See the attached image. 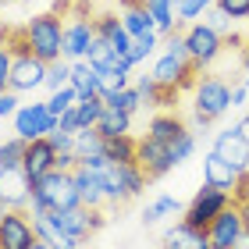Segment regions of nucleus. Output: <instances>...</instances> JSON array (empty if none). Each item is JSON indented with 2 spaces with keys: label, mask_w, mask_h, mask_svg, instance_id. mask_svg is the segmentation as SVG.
Segmentation results:
<instances>
[{
  "label": "nucleus",
  "mask_w": 249,
  "mask_h": 249,
  "mask_svg": "<svg viewBox=\"0 0 249 249\" xmlns=\"http://www.w3.org/2000/svg\"><path fill=\"white\" fill-rule=\"evenodd\" d=\"M207 235H210V249H242V239H246V221H242L239 203L224 207L217 217L207 224Z\"/></svg>",
  "instance_id": "nucleus-7"
},
{
  "label": "nucleus",
  "mask_w": 249,
  "mask_h": 249,
  "mask_svg": "<svg viewBox=\"0 0 249 249\" xmlns=\"http://www.w3.org/2000/svg\"><path fill=\"white\" fill-rule=\"evenodd\" d=\"M53 128H57V118L50 114L47 100H43V104H21V107H18V114H15V132H18L25 142L43 139V135H50Z\"/></svg>",
  "instance_id": "nucleus-10"
},
{
  "label": "nucleus",
  "mask_w": 249,
  "mask_h": 249,
  "mask_svg": "<svg viewBox=\"0 0 249 249\" xmlns=\"http://www.w3.org/2000/svg\"><path fill=\"white\" fill-rule=\"evenodd\" d=\"M96 32H100V36H104L118 53H128V50H132V36H128V29L121 25V15H118V11H104V15H96Z\"/></svg>",
  "instance_id": "nucleus-21"
},
{
  "label": "nucleus",
  "mask_w": 249,
  "mask_h": 249,
  "mask_svg": "<svg viewBox=\"0 0 249 249\" xmlns=\"http://www.w3.org/2000/svg\"><path fill=\"white\" fill-rule=\"evenodd\" d=\"M29 249H50V246H47V242H39V239H36V242H32Z\"/></svg>",
  "instance_id": "nucleus-45"
},
{
  "label": "nucleus",
  "mask_w": 249,
  "mask_h": 249,
  "mask_svg": "<svg viewBox=\"0 0 249 249\" xmlns=\"http://www.w3.org/2000/svg\"><path fill=\"white\" fill-rule=\"evenodd\" d=\"M75 100H78V89L75 86H64V89H53V93H50L47 107H50L53 118H61V114H68V110L75 107Z\"/></svg>",
  "instance_id": "nucleus-32"
},
{
  "label": "nucleus",
  "mask_w": 249,
  "mask_h": 249,
  "mask_svg": "<svg viewBox=\"0 0 249 249\" xmlns=\"http://www.w3.org/2000/svg\"><path fill=\"white\" fill-rule=\"evenodd\" d=\"M185 132H189V124L178 118V110H157V114L150 118V132H146V135H153V139H160V142L171 146L178 135H185Z\"/></svg>",
  "instance_id": "nucleus-22"
},
{
  "label": "nucleus",
  "mask_w": 249,
  "mask_h": 249,
  "mask_svg": "<svg viewBox=\"0 0 249 249\" xmlns=\"http://www.w3.org/2000/svg\"><path fill=\"white\" fill-rule=\"evenodd\" d=\"M71 175H75V185H78V199H82L86 207H100V210H104L107 207L104 178H100L96 171H89V167H82V164H78Z\"/></svg>",
  "instance_id": "nucleus-20"
},
{
  "label": "nucleus",
  "mask_w": 249,
  "mask_h": 249,
  "mask_svg": "<svg viewBox=\"0 0 249 249\" xmlns=\"http://www.w3.org/2000/svg\"><path fill=\"white\" fill-rule=\"evenodd\" d=\"M96 132L104 139H118V135H128L132 132V114L128 110H118V107H104V114L96 121Z\"/></svg>",
  "instance_id": "nucleus-23"
},
{
  "label": "nucleus",
  "mask_w": 249,
  "mask_h": 249,
  "mask_svg": "<svg viewBox=\"0 0 249 249\" xmlns=\"http://www.w3.org/2000/svg\"><path fill=\"white\" fill-rule=\"evenodd\" d=\"M71 150L78 157V164H82V160H89V157L104 153V135H100L96 128H78L75 139H71Z\"/></svg>",
  "instance_id": "nucleus-27"
},
{
  "label": "nucleus",
  "mask_w": 249,
  "mask_h": 249,
  "mask_svg": "<svg viewBox=\"0 0 249 249\" xmlns=\"http://www.w3.org/2000/svg\"><path fill=\"white\" fill-rule=\"evenodd\" d=\"M135 153H139V139H132V132L118 139H104V157L110 164H135Z\"/></svg>",
  "instance_id": "nucleus-24"
},
{
  "label": "nucleus",
  "mask_w": 249,
  "mask_h": 249,
  "mask_svg": "<svg viewBox=\"0 0 249 249\" xmlns=\"http://www.w3.org/2000/svg\"><path fill=\"white\" fill-rule=\"evenodd\" d=\"M239 132H242V135H246V139H249V114H246V118L239 121Z\"/></svg>",
  "instance_id": "nucleus-44"
},
{
  "label": "nucleus",
  "mask_w": 249,
  "mask_h": 249,
  "mask_svg": "<svg viewBox=\"0 0 249 249\" xmlns=\"http://www.w3.org/2000/svg\"><path fill=\"white\" fill-rule=\"evenodd\" d=\"M231 192L228 189H217V185H210V182H203V189L192 196V203L185 207V213H182V221L185 224H192V228H207V224L217 217V213L224 210V207H231Z\"/></svg>",
  "instance_id": "nucleus-5"
},
{
  "label": "nucleus",
  "mask_w": 249,
  "mask_h": 249,
  "mask_svg": "<svg viewBox=\"0 0 249 249\" xmlns=\"http://www.w3.org/2000/svg\"><path fill=\"white\" fill-rule=\"evenodd\" d=\"M246 39H249V36H246Z\"/></svg>",
  "instance_id": "nucleus-48"
},
{
  "label": "nucleus",
  "mask_w": 249,
  "mask_h": 249,
  "mask_svg": "<svg viewBox=\"0 0 249 249\" xmlns=\"http://www.w3.org/2000/svg\"><path fill=\"white\" fill-rule=\"evenodd\" d=\"M213 153L224 157L228 164H235L239 171H249V139L239 132V124L228 132H221L217 139H213Z\"/></svg>",
  "instance_id": "nucleus-16"
},
{
  "label": "nucleus",
  "mask_w": 249,
  "mask_h": 249,
  "mask_svg": "<svg viewBox=\"0 0 249 249\" xmlns=\"http://www.w3.org/2000/svg\"><path fill=\"white\" fill-rule=\"evenodd\" d=\"M157 43H160V32L153 29V32H146V36L132 39V50L124 53V57H128V61H132V68H135V64H142V61H146V57H150V53L157 50Z\"/></svg>",
  "instance_id": "nucleus-31"
},
{
  "label": "nucleus",
  "mask_w": 249,
  "mask_h": 249,
  "mask_svg": "<svg viewBox=\"0 0 249 249\" xmlns=\"http://www.w3.org/2000/svg\"><path fill=\"white\" fill-rule=\"evenodd\" d=\"M21 32H25V43L32 47V53L39 61L53 64L64 57V21L57 18V11H47V15L32 18L29 25H21Z\"/></svg>",
  "instance_id": "nucleus-1"
},
{
  "label": "nucleus",
  "mask_w": 249,
  "mask_h": 249,
  "mask_svg": "<svg viewBox=\"0 0 249 249\" xmlns=\"http://www.w3.org/2000/svg\"><path fill=\"white\" fill-rule=\"evenodd\" d=\"M146 11L157 21V32L167 36V32L178 29V15H175V0H146Z\"/></svg>",
  "instance_id": "nucleus-29"
},
{
  "label": "nucleus",
  "mask_w": 249,
  "mask_h": 249,
  "mask_svg": "<svg viewBox=\"0 0 249 249\" xmlns=\"http://www.w3.org/2000/svg\"><path fill=\"white\" fill-rule=\"evenodd\" d=\"M32 178L21 167H0V203L7 210H29Z\"/></svg>",
  "instance_id": "nucleus-14"
},
{
  "label": "nucleus",
  "mask_w": 249,
  "mask_h": 249,
  "mask_svg": "<svg viewBox=\"0 0 249 249\" xmlns=\"http://www.w3.org/2000/svg\"><path fill=\"white\" fill-rule=\"evenodd\" d=\"M239 167H235V164H228V160H224V157H217V153H207V157H203V182H210V185H217V189H235V185H239Z\"/></svg>",
  "instance_id": "nucleus-18"
},
{
  "label": "nucleus",
  "mask_w": 249,
  "mask_h": 249,
  "mask_svg": "<svg viewBox=\"0 0 249 249\" xmlns=\"http://www.w3.org/2000/svg\"><path fill=\"white\" fill-rule=\"evenodd\" d=\"M53 93V89H64V86H71V61H53L50 64V71H47V82H43Z\"/></svg>",
  "instance_id": "nucleus-34"
},
{
  "label": "nucleus",
  "mask_w": 249,
  "mask_h": 249,
  "mask_svg": "<svg viewBox=\"0 0 249 249\" xmlns=\"http://www.w3.org/2000/svg\"><path fill=\"white\" fill-rule=\"evenodd\" d=\"M100 100H104L107 107L128 110V114H135V110L142 107V93H139V86H124V89H100Z\"/></svg>",
  "instance_id": "nucleus-25"
},
{
  "label": "nucleus",
  "mask_w": 249,
  "mask_h": 249,
  "mask_svg": "<svg viewBox=\"0 0 249 249\" xmlns=\"http://www.w3.org/2000/svg\"><path fill=\"white\" fill-rule=\"evenodd\" d=\"M71 86L78 89V96L100 93V71H96L86 57H82V61H71Z\"/></svg>",
  "instance_id": "nucleus-26"
},
{
  "label": "nucleus",
  "mask_w": 249,
  "mask_h": 249,
  "mask_svg": "<svg viewBox=\"0 0 249 249\" xmlns=\"http://www.w3.org/2000/svg\"><path fill=\"white\" fill-rule=\"evenodd\" d=\"M199 68L192 64V57H175V53H160V61L153 64V78L160 86H167V89H196V82H199Z\"/></svg>",
  "instance_id": "nucleus-9"
},
{
  "label": "nucleus",
  "mask_w": 249,
  "mask_h": 249,
  "mask_svg": "<svg viewBox=\"0 0 249 249\" xmlns=\"http://www.w3.org/2000/svg\"><path fill=\"white\" fill-rule=\"evenodd\" d=\"M213 7H221L224 15H228L231 21H242L249 18V0H213Z\"/></svg>",
  "instance_id": "nucleus-38"
},
{
  "label": "nucleus",
  "mask_w": 249,
  "mask_h": 249,
  "mask_svg": "<svg viewBox=\"0 0 249 249\" xmlns=\"http://www.w3.org/2000/svg\"><path fill=\"white\" fill-rule=\"evenodd\" d=\"M100 178H104L107 207H121V203H128V199H135V196H142L146 182H150L139 164H107L104 171H100Z\"/></svg>",
  "instance_id": "nucleus-2"
},
{
  "label": "nucleus",
  "mask_w": 249,
  "mask_h": 249,
  "mask_svg": "<svg viewBox=\"0 0 249 249\" xmlns=\"http://www.w3.org/2000/svg\"><path fill=\"white\" fill-rule=\"evenodd\" d=\"M135 164L146 171V178H164L167 171L175 167V160H171V146L167 142H160V139H153V135H142L139 139V153H135Z\"/></svg>",
  "instance_id": "nucleus-13"
},
{
  "label": "nucleus",
  "mask_w": 249,
  "mask_h": 249,
  "mask_svg": "<svg viewBox=\"0 0 249 249\" xmlns=\"http://www.w3.org/2000/svg\"><path fill=\"white\" fill-rule=\"evenodd\" d=\"M196 124H213L231 107V86L217 75H207L196 82Z\"/></svg>",
  "instance_id": "nucleus-3"
},
{
  "label": "nucleus",
  "mask_w": 249,
  "mask_h": 249,
  "mask_svg": "<svg viewBox=\"0 0 249 249\" xmlns=\"http://www.w3.org/2000/svg\"><path fill=\"white\" fill-rule=\"evenodd\" d=\"M242 86H246V89H249V71H246V78H242Z\"/></svg>",
  "instance_id": "nucleus-46"
},
{
  "label": "nucleus",
  "mask_w": 249,
  "mask_h": 249,
  "mask_svg": "<svg viewBox=\"0 0 249 249\" xmlns=\"http://www.w3.org/2000/svg\"><path fill=\"white\" fill-rule=\"evenodd\" d=\"M0 4H4V0H0Z\"/></svg>",
  "instance_id": "nucleus-47"
},
{
  "label": "nucleus",
  "mask_w": 249,
  "mask_h": 249,
  "mask_svg": "<svg viewBox=\"0 0 249 249\" xmlns=\"http://www.w3.org/2000/svg\"><path fill=\"white\" fill-rule=\"evenodd\" d=\"M25 139L21 135H15V139H4L0 142V167H21V160H25Z\"/></svg>",
  "instance_id": "nucleus-30"
},
{
  "label": "nucleus",
  "mask_w": 249,
  "mask_h": 249,
  "mask_svg": "<svg viewBox=\"0 0 249 249\" xmlns=\"http://www.w3.org/2000/svg\"><path fill=\"white\" fill-rule=\"evenodd\" d=\"M36 242V224L29 210H4L0 221V249H29Z\"/></svg>",
  "instance_id": "nucleus-12"
},
{
  "label": "nucleus",
  "mask_w": 249,
  "mask_h": 249,
  "mask_svg": "<svg viewBox=\"0 0 249 249\" xmlns=\"http://www.w3.org/2000/svg\"><path fill=\"white\" fill-rule=\"evenodd\" d=\"M93 39H96V15H89V11L75 15L64 25V61H82Z\"/></svg>",
  "instance_id": "nucleus-11"
},
{
  "label": "nucleus",
  "mask_w": 249,
  "mask_h": 249,
  "mask_svg": "<svg viewBox=\"0 0 249 249\" xmlns=\"http://www.w3.org/2000/svg\"><path fill=\"white\" fill-rule=\"evenodd\" d=\"M53 221L61 224V228H68L71 235H78V239H93V235L107 224V213L100 207H86V203H78V207H68V210H50Z\"/></svg>",
  "instance_id": "nucleus-8"
},
{
  "label": "nucleus",
  "mask_w": 249,
  "mask_h": 249,
  "mask_svg": "<svg viewBox=\"0 0 249 249\" xmlns=\"http://www.w3.org/2000/svg\"><path fill=\"white\" fill-rule=\"evenodd\" d=\"M114 53H118V50H114V47H110V43H107V39H104V36H100V32H96V39H93V47H89L86 61L93 64V68H107Z\"/></svg>",
  "instance_id": "nucleus-35"
},
{
  "label": "nucleus",
  "mask_w": 249,
  "mask_h": 249,
  "mask_svg": "<svg viewBox=\"0 0 249 249\" xmlns=\"http://www.w3.org/2000/svg\"><path fill=\"white\" fill-rule=\"evenodd\" d=\"M185 43H189V57H192V64H196L199 71H203V68H210L224 50H228L224 36H221L213 25H207V21L189 25V29H185Z\"/></svg>",
  "instance_id": "nucleus-6"
},
{
  "label": "nucleus",
  "mask_w": 249,
  "mask_h": 249,
  "mask_svg": "<svg viewBox=\"0 0 249 249\" xmlns=\"http://www.w3.org/2000/svg\"><path fill=\"white\" fill-rule=\"evenodd\" d=\"M239 210H242V221H246V239H242V249H249V196L239 199Z\"/></svg>",
  "instance_id": "nucleus-43"
},
{
  "label": "nucleus",
  "mask_w": 249,
  "mask_h": 249,
  "mask_svg": "<svg viewBox=\"0 0 249 249\" xmlns=\"http://www.w3.org/2000/svg\"><path fill=\"white\" fill-rule=\"evenodd\" d=\"M249 100V89L246 86H231V107H246Z\"/></svg>",
  "instance_id": "nucleus-42"
},
{
  "label": "nucleus",
  "mask_w": 249,
  "mask_h": 249,
  "mask_svg": "<svg viewBox=\"0 0 249 249\" xmlns=\"http://www.w3.org/2000/svg\"><path fill=\"white\" fill-rule=\"evenodd\" d=\"M192 150H196V135H192V132L178 135V139L171 142V160H175V167L182 164V160H189V157H192Z\"/></svg>",
  "instance_id": "nucleus-37"
},
{
  "label": "nucleus",
  "mask_w": 249,
  "mask_h": 249,
  "mask_svg": "<svg viewBox=\"0 0 249 249\" xmlns=\"http://www.w3.org/2000/svg\"><path fill=\"white\" fill-rule=\"evenodd\" d=\"M167 213H178V199H175V196H160L157 203H150V207L142 210V221H146V224H153V221L167 217Z\"/></svg>",
  "instance_id": "nucleus-36"
},
{
  "label": "nucleus",
  "mask_w": 249,
  "mask_h": 249,
  "mask_svg": "<svg viewBox=\"0 0 249 249\" xmlns=\"http://www.w3.org/2000/svg\"><path fill=\"white\" fill-rule=\"evenodd\" d=\"M32 224H36V239L47 242L50 249H78L82 246L78 235H71L68 228H61V224L53 221V213H39V217H32Z\"/></svg>",
  "instance_id": "nucleus-17"
},
{
  "label": "nucleus",
  "mask_w": 249,
  "mask_h": 249,
  "mask_svg": "<svg viewBox=\"0 0 249 249\" xmlns=\"http://www.w3.org/2000/svg\"><path fill=\"white\" fill-rule=\"evenodd\" d=\"M11 61H15L11 47H0V93L11 89Z\"/></svg>",
  "instance_id": "nucleus-39"
},
{
  "label": "nucleus",
  "mask_w": 249,
  "mask_h": 249,
  "mask_svg": "<svg viewBox=\"0 0 249 249\" xmlns=\"http://www.w3.org/2000/svg\"><path fill=\"white\" fill-rule=\"evenodd\" d=\"M18 114V93L15 89H4L0 93V118H15Z\"/></svg>",
  "instance_id": "nucleus-40"
},
{
  "label": "nucleus",
  "mask_w": 249,
  "mask_h": 249,
  "mask_svg": "<svg viewBox=\"0 0 249 249\" xmlns=\"http://www.w3.org/2000/svg\"><path fill=\"white\" fill-rule=\"evenodd\" d=\"M164 249H210L207 228H192V224L178 221L175 228L164 231Z\"/></svg>",
  "instance_id": "nucleus-19"
},
{
  "label": "nucleus",
  "mask_w": 249,
  "mask_h": 249,
  "mask_svg": "<svg viewBox=\"0 0 249 249\" xmlns=\"http://www.w3.org/2000/svg\"><path fill=\"white\" fill-rule=\"evenodd\" d=\"M207 25H213V29L221 32V36H228V29H231V18L224 15L221 7H210V18H207Z\"/></svg>",
  "instance_id": "nucleus-41"
},
{
  "label": "nucleus",
  "mask_w": 249,
  "mask_h": 249,
  "mask_svg": "<svg viewBox=\"0 0 249 249\" xmlns=\"http://www.w3.org/2000/svg\"><path fill=\"white\" fill-rule=\"evenodd\" d=\"M53 167H57V146H53L47 135H43V139H32V142L25 146V160H21V171H25L32 182H36V178L50 175Z\"/></svg>",
  "instance_id": "nucleus-15"
},
{
  "label": "nucleus",
  "mask_w": 249,
  "mask_h": 249,
  "mask_svg": "<svg viewBox=\"0 0 249 249\" xmlns=\"http://www.w3.org/2000/svg\"><path fill=\"white\" fill-rule=\"evenodd\" d=\"M213 0H175V15H178V25H189L192 18H199L203 11H210Z\"/></svg>",
  "instance_id": "nucleus-33"
},
{
  "label": "nucleus",
  "mask_w": 249,
  "mask_h": 249,
  "mask_svg": "<svg viewBox=\"0 0 249 249\" xmlns=\"http://www.w3.org/2000/svg\"><path fill=\"white\" fill-rule=\"evenodd\" d=\"M104 100H100V93H89V96H78L75 100V118H78V124L82 128H96V121H100V114H104Z\"/></svg>",
  "instance_id": "nucleus-28"
},
{
  "label": "nucleus",
  "mask_w": 249,
  "mask_h": 249,
  "mask_svg": "<svg viewBox=\"0 0 249 249\" xmlns=\"http://www.w3.org/2000/svg\"><path fill=\"white\" fill-rule=\"evenodd\" d=\"M32 192L47 203L50 210H68V207H78V185H75V175L71 171H61V167H53L50 175H43L32 182Z\"/></svg>",
  "instance_id": "nucleus-4"
}]
</instances>
